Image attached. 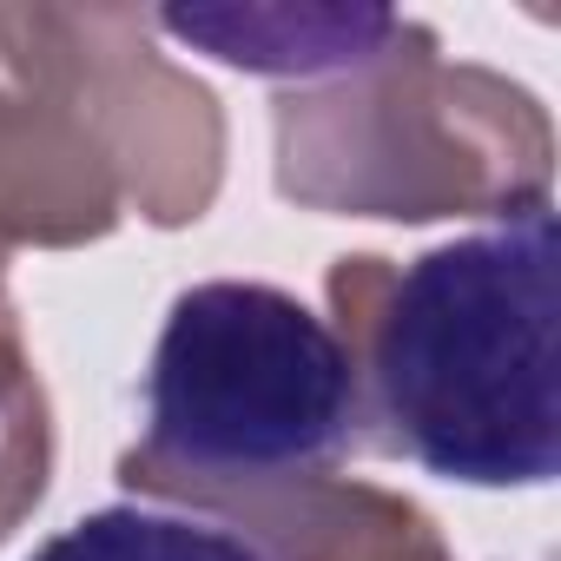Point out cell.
I'll list each match as a JSON object with an SVG mask.
<instances>
[{
	"label": "cell",
	"mask_w": 561,
	"mask_h": 561,
	"mask_svg": "<svg viewBox=\"0 0 561 561\" xmlns=\"http://www.w3.org/2000/svg\"><path fill=\"white\" fill-rule=\"evenodd\" d=\"M21 34L67 87L113 172L139 192L152 225H185L218 185V106L198 80L172 73L146 47L139 14H80V8H14Z\"/></svg>",
	"instance_id": "277c9868"
},
{
	"label": "cell",
	"mask_w": 561,
	"mask_h": 561,
	"mask_svg": "<svg viewBox=\"0 0 561 561\" xmlns=\"http://www.w3.org/2000/svg\"><path fill=\"white\" fill-rule=\"evenodd\" d=\"M271 528L291 561H449L436 528L383 489L311 482L285 508H271Z\"/></svg>",
	"instance_id": "8992f818"
},
{
	"label": "cell",
	"mask_w": 561,
	"mask_h": 561,
	"mask_svg": "<svg viewBox=\"0 0 561 561\" xmlns=\"http://www.w3.org/2000/svg\"><path fill=\"white\" fill-rule=\"evenodd\" d=\"M364 377L331 318L277 285H192L146 370V443L126 482L185 502H271V489H311L357 449Z\"/></svg>",
	"instance_id": "7a4b0ae2"
},
{
	"label": "cell",
	"mask_w": 561,
	"mask_h": 561,
	"mask_svg": "<svg viewBox=\"0 0 561 561\" xmlns=\"http://www.w3.org/2000/svg\"><path fill=\"white\" fill-rule=\"evenodd\" d=\"M47 489V403L27 377L14 311L0 298V535H8Z\"/></svg>",
	"instance_id": "ba28073f"
},
{
	"label": "cell",
	"mask_w": 561,
	"mask_h": 561,
	"mask_svg": "<svg viewBox=\"0 0 561 561\" xmlns=\"http://www.w3.org/2000/svg\"><path fill=\"white\" fill-rule=\"evenodd\" d=\"M383 8H179L165 34L251 73H357L397 41Z\"/></svg>",
	"instance_id": "5b68a950"
},
{
	"label": "cell",
	"mask_w": 561,
	"mask_h": 561,
	"mask_svg": "<svg viewBox=\"0 0 561 561\" xmlns=\"http://www.w3.org/2000/svg\"><path fill=\"white\" fill-rule=\"evenodd\" d=\"M554 133L528 87L436 60V34L397 41L324 93L277 100V185L298 205L364 218H449L548 205Z\"/></svg>",
	"instance_id": "3957f363"
},
{
	"label": "cell",
	"mask_w": 561,
	"mask_h": 561,
	"mask_svg": "<svg viewBox=\"0 0 561 561\" xmlns=\"http://www.w3.org/2000/svg\"><path fill=\"white\" fill-rule=\"evenodd\" d=\"M27 561H271L257 541L192 522V515H146V508H100L41 541Z\"/></svg>",
	"instance_id": "52a82bcc"
},
{
	"label": "cell",
	"mask_w": 561,
	"mask_h": 561,
	"mask_svg": "<svg viewBox=\"0 0 561 561\" xmlns=\"http://www.w3.org/2000/svg\"><path fill=\"white\" fill-rule=\"evenodd\" d=\"M554 271L561 231L548 205L403 271L337 257V337L377 423H390V449L476 489H535L561 469Z\"/></svg>",
	"instance_id": "6da1fadb"
}]
</instances>
